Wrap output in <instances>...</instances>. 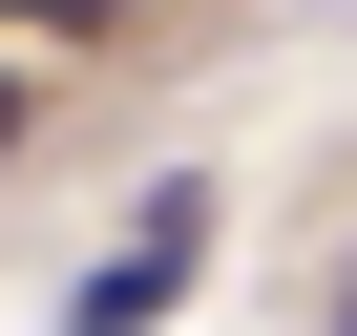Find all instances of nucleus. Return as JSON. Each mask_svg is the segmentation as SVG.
Instances as JSON below:
<instances>
[{
    "instance_id": "1",
    "label": "nucleus",
    "mask_w": 357,
    "mask_h": 336,
    "mask_svg": "<svg viewBox=\"0 0 357 336\" xmlns=\"http://www.w3.org/2000/svg\"><path fill=\"white\" fill-rule=\"evenodd\" d=\"M190 273H211V190H147V231H126V252L63 294V336H147V315L190 294Z\"/></svg>"
},
{
    "instance_id": "2",
    "label": "nucleus",
    "mask_w": 357,
    "mask_h": 336,
    "mask_svg": "<svg viewBox=\"0 0 357 336\" xmlns=\"http://www.w3.org/2000/svg\"><path fill=\"white\" fill-rule=\"evenodd\" d=\"M0 147H22V63H0Z\"/></svg>"
},
{
    "instance_id": "3",
    "label": "nucleus",
    "mask_w": 357,
    "mask_h": 336,
    "mask_svg": "<svg viewBox=\"0 0 357 336\" xmlns=\"http://www.w3.org/2000/svg\"><path fill=\"white\" fill-rule=\"evenodd\" d=\"M43 22H105V0H43Z\"/></svg>"
}]
</instances>
